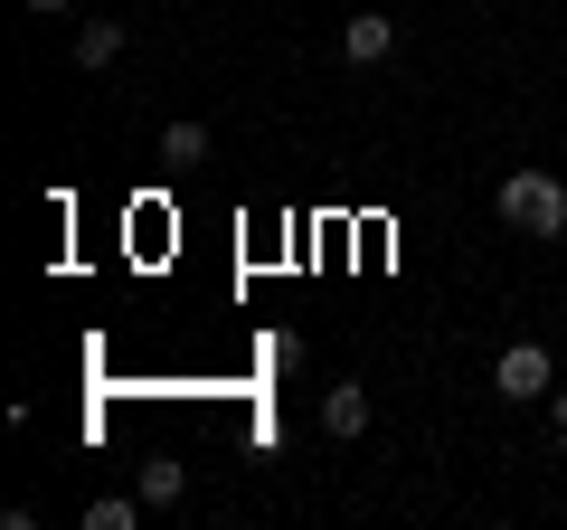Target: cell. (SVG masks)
<instances>
[{
	"mask_svg": "<svg viewBox=\"0 0 567 530\" xmlns=\"http://www.w3.org/2000/svg\"><path fill=\"white\" fill-rule=\"evenodd\" d=\"M492 388H502L511 408H539L548 388H558V360H548V342H511L502 360H492Z\"/></svg>",
	"mask_w": 567,
	"mask_h": 530,
	"instance_id": "cell-2",
	"label": "cell"
},
{
	"mask_svg": "<svg viewBox=\"0 0 567 530\" xmlns=\"http://www.w3.org/2000/svg\"><path fill=\"white\" fill-rule=\"evenodd\" d=\"M181 483H189V473H181V455H152V465H142V502H152V511H171V502H181Z\"/></svg>",
	"mask_w": 567,
	"mask_h": 530,
	"instance_id": "cell-6",
	"label": "cell"
},
{
	"mask_svg": "<svg viewBox=\"0 0 567 530\" xmlns=\"http://www.w3.org/2000/svg\"><path fill=\"white\" fill-rule=\"evenodd\" d=\"M162 162H208V123H171V133H162Z\"/></svg>",
	"mask_w": 567,
	"mask_h": 530,
	"instance_id": "cell-8",
	"label": "cell"
},
{
	"mask_svg": "<svg viewBox=\"0 0 567 530\" xmlns=\"http://www.w3.org/2000/svg\"><path fill=\"white\" fill-rule=\"evenodd\" d=\"M492 208H502V227H520V237H567V181L558 171H511V181L492 190Z\"/></svg>",
	"mask_w": 567,
	"mask_h": 530,
	"instance_id": "cell-1",
	"label": "cell"
},
{
	"mask_svg": "<svg viewBox=\"0 0 567 530\" xmlns=\"http://www.w3.org/2000/svg\"><path fill=\"white\" fill-rule=\"evenodd\" d=\"M123 39H133L123 20H85V29H76V67H85V77H104V67L123 58Z\"/></svg>",
	"mask_w": 567,
	"mask_h": 530,
	"instance_id": "cell-4",
	"label": "cell"
},
{
	"mask_svg": "<svg viewBox=\"0 0 567 530\" xmlns=\"http://www.w3.org/2000/svg\"><path fill=\"white\" fill-rule=\"evenodd\" d=\"M341 58H350V67H379V58H398V20H388V10H350V29H341Z\"/></svg>",
	"mask_w": 567,
	"mask_h": 530,
	"instance_id": "cell-3",
	"label": "cell"
},
{
	"mask_svg": "<svg viewBox=\"0 0 567 530\" xmlns=\"http://www.w3.org/2000/svg\"><path fill=\"white\" fill-rule=\"evenodd\" d=\"M142 511H152L142 492H104V502H85V530H133Z\"/></svg>",
	"mask_w": 567,
	"mask_h": 530,
	"instance_id": "cell-7",
	"label": "cell"
},
{
	"mask_svg": "<svg viewBox=\"0 0 567 530\" xmlns=\"http://www.w3.org/2000/svg\"><path fill=\"white\" fill-rule=\"evenodd\" d=\"M369 417H379V408H369V388H360V379H350V388H331V398H322V436H360Z\"/></svg>",
	"mask_w": 567,
	"mask_h": 530,
	"instance_id": "cell-5",
	"label": "cell"
},
{
	"mask_svg": "<svg viewBox=\"0 0 567 530\" xmlns=\"http://www.w3.org/2000/svg\"><path fill=\"white\" fill-rule=\"evenodd\" d=\"M29 10H66V0H29Z\"/></svg>",
	"mask_w": 567,
	"mask_h": 530,
	"instance_id": "cell-10",
	"label": "cell"
},
{
	"mask_svg": "<svg viewBox=\"0 0 567 530\" xmlns=\"http://www.w3.org/2000/svg\"><path fill=\"white\" fill-rule=\"evenodd\" d=\"M548 427H558V436H567V388H548Z\"/></svg>",
	"mask_w": 567,
	"mask_h": 530,
	"instance_id": "cell-9",
	"label": "cell"
}]
</instances>
